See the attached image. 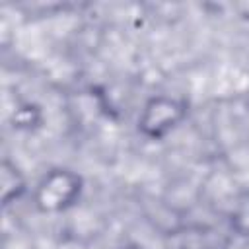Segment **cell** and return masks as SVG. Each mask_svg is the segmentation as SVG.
<instances>
[{
  "label": "cell",
  "instance_id": "obj_1",
  "mask_svg": "<svg viewBox=\"0 0 249 249\" xmlns=\"http://www.w3.org/2000/svg\"><path fill=\"white\" fill-rule=\"evenodd\" d=\"M82 193V177L70 169H51L37 185L35 202L45 212H60L76 204Z\"/></svg>",
  "mask_w": 249,
  "mask_h": 249
},
{
  "label": "cell",
  "instance_id": "obj_2",
  "mask_svg": "<svg viewBox=\"0 0 249 249\" xmlns=\"http://www.w3.org/2000/svg\"><path fill=\"white\" fill-rule=\"evenodd\" d=\"M187 115V105L181 99L158 95L152 97L140 117H138V128L148 138H161L169 130H173Z\"/></svg>",
  "mask_w": 249,
  "mask_h": 249
},
{
  "label": "cell",
  "instance_id": "obj_3",
  "mask_svg": "<svg viewBox=\"0 0 249 249\" xmlns=\"http://www.w3.org/2000/svg\"><path fill=\"white\" fill-rule=\"evenodd\" d=\"M0 185H2V202L8 206L12 200L19 198L25 193V177L18 165L4 160L0 167Z\"/></svg>",
  "mask_w": 249,
  "mask_h": 249
}]
</instances>
